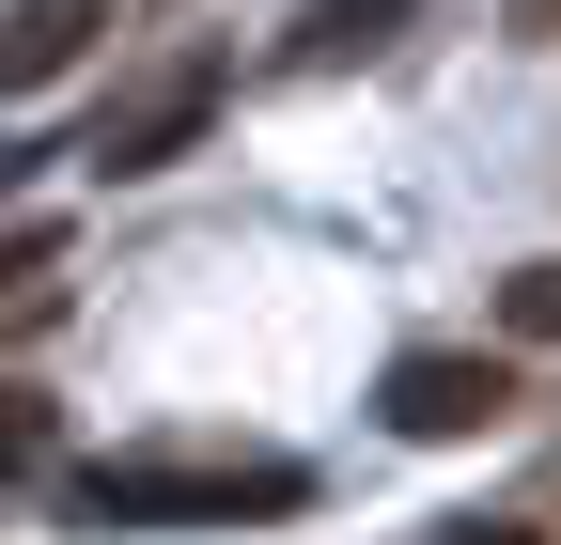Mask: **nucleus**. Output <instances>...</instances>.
<instances>
[{"label":"nucleus","instance_id":"f257e3e1","mask_svg":"<svg viewBox=\"0 0 561 545\" xmlns=\"http://www.w3.org/2000/svg\"><path fill=\"white\" fill-rule=\"evenodd\" d=\"M312 467L280 452H110L79 467V530H234V514H297Z\"/></svg>","mask_w":561,"mask_h":545},{"label":"nucleus","instance_id":"f03ea898","mask_svg":"<svg viewBox=\"0 0 561 545\" xmlns=\"http://www.w3.org/2000/svg\"><path fill=\"white\" fill-rule=\"evenodd\" d=\"M390 437H500L515 421V359H483V344H421V359H390Z\"/></svg>","mask_w":561,"mask_h":545},{"label":"nucleus","instance_id":"7ed1b4c3","mask_svg":"<svg viewBox=\"0 0 561 545\" xmlns=\"http://www.w3.org/2000/svg\"><path fill=\"white\" fill-rule=\"evenodd\" d=\"M203 125H219V62L187 47V62H157L140 94H110V125H94L79 156H94V172H172V156L203 141Z\"/></svg>","mask_w":561,"mask_h":545},{"label":"nucleus","instance_id":"20e7f679","mask_svg":"<svg viewBox=\"0 0 561 545\" xmlns=\"http://www.w3.org/2000/svg\"><path fill=\"white\" fill-rule=\"evenodd\" d=\"M94 32H110V0H0V94H47Z\"/></svg>","mask_w":561,"mask_h":545},{"label":"nucleus","instance_id":"39448f33","mask_svg":"<svg viewBox=\"0 0 561 545\" xmlns=\"http://www.w3.org/2000/svg\"><path fill=\"white\" fill-rule=\"evenodd\" d=\"M405 0H297V62H343V47H390Z\"/></svg>","mask_w":561,"mask_h":545},{"label":"nucleus","instance_id":"423d86ee","mask_svg":"<svg viewBox=\"0 0 561 545\" xmlns=\"http://www.w3.org/2000/svg\"><path fill=\"white\" fill-rule=\"evenodd\" d=\"M500 327H515V344H561V265H515V281H500Z\"/></svg>","mask_w":561,"mask_h":545},{"label":"nucleus","instance_id":"0eeeda50","mask_svg":"<svg viewBox=\"0 0 561 545\" xmlns=\"http://www.w3.org/2000/svg\"><path fill=\"white\" fill-rule=\"evenodd\" d=\"M32 467H47V405L0 390V484H32Z\"/></svg>","mask_w":561,"mask_h":545},{"label":"nucleus","instance_id":"6e6552de","mask_svg":"<svg viewBox=\"0 0 561 545\" xmlns=\"http://www.w3.org/2000/svg\"><path fill=\"white\" fill-rule=\"evenodd\" d=\"M47 265H62L47 234H0V312H32V297H47Z\"/></svg>","mask_w":561,"mask_h":545},{"label":"nucleus","instance_id":"1a4fd4ad","mask_svg":"<svg viewBox=\"0 0 561 545\" xmlns=\"http://www.w3.org/2000/svg\"><path fill=\"white\" fill-rule=\"evenodd\" d=\"M468 545H546V530H468Z\"/></svg>","mask_w":561,"mask_h":545}]
</instances>
